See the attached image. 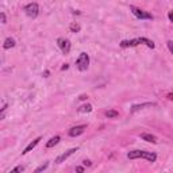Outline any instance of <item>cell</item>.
<instances>
[{
    "mask_svg": "<svg viewBox=\"0 0 173 173\" xmlns=\"http://www.w3.org/2000/svg\"><path fill=\"white\" fill-rule=\"evenodd\" d=\"M83 164L85 165V167H91V165H92V164H91V161H89V160H84V161H83Z\"/></svg>",
    "mask_w": 173,
    "mask_h": 173,
    "instance_id": "21",
    "label": "cell"
},
{
    "mask_svg": "<svg viewBox=\"0 0 173 173\" xmlns=\"http://www.w3.org/2000/svg\"><path fill=\"white\" fill-rule=\"evenodd\" d=\"M157 104L155 103H142V104H135V106H133L130 108V112H137V111H140V110H144V108H147V107H155Z\"/></svg>",
    "mask_w": 173,
    "mask_h": 173,
    "instance_id": "9",
    "label": "cell"
},
{
    "mask_svg": "<svg viewBox=\"0 0 173 173\" xmlns=\"http://www.w3.org/2000/svg\"><path fill=\"white\" fill-rule=\"evenodd\" d=\"M69 29H70V31H72V33H79L81 27H80V25H79V23H74V22H73V23H70Z\"/></svg>",
    "mask_w": 173,
    "mask_h": 173,
    "instance_id": "16",
    "label": "cell"
},
{
    "mask_svg": "<svg viewBox=\"0 0 173 173\" xmlns=\"http://www.w3.org/2000/svg\"><path fill=\"white\" fill-rule=\"evenodd\" d=\"M23 11H25L26 15L30 16V18H37L39 14V6L37 4V3H30V4H27L25 8H23Z\"/></svg>",
    "mask_w": 173,
    "mask_h": 173,
    "instance_id": "3",
    "label": "cell"
},
{
    "mask_svg": "<svg viewBox=\"0 0 173 173\" xmlns=\"http://www.w3.org/2000/svg\"><path fill=\"white\" fill-rule=\"evenodd\" d=\"M92 111V106L91 104H83L81 107H79V112H91Z\"/></svg>",
    "mask_w": 173,
    "mask_h": 173,
    "instance_id": "14",
    "label": "cell"
},
{
    "mask_svg": "<svg viewBox=\"0 0 173 173\" xmlns=\"http://www.w3.org/2000/svg\"><path fill=\"white\" fill-rule=\"evenodd\" d=\"M87 97H88V96H87V95H81V96L79 97V99H80V100H85V99H87Z\"/></svg>",
    "mask_w": 173,
    "mask_h": 173,
    "instance_id": "23",
    "label": "cell"
},
{
    "mask_svg": "<svg viewBox=\"0 0 173 173\" xmlns=\"http://www.w3.org/2000/svg\"><path fill=\"white\" fill-rule=\"evenodd\" d=\"M141 138L144 141H147V142H151V144H157V137L153 134H147V133H144L141 134Z\"/></svg>",
    "mask_w": 173,
    "mask_h": 173,
    "instance_id": "11",
    "label": "cell"
},
{
    "mask_svg": "<svg viewBox=\"0 0 173 173\" xmlns=\"http://www.w3.org/2000/svg\"><path fill=\"white\" fill-rule=\"evenodd\" d=\"M76 171H77V172H84V168H83V167H77Z\"/></svg>",
    "mask_w": 173,
    "mask_h": 173,
    "instance_id": "24",
    "label": "cell"
},
{
    "mask_svg": "<svg viewBox=\"0 0 173 173\" xmlns=\"http://www.w3.org/2000/svg\"><path fill=\"white\" fill-rule=\"evenodd\" d=\"M60 140H61V138H60V135H56V137L50 138V141H49V142H47V144H46V147H47V149H50V147L56 146V145H57V144H58V142H60Z\"/></svg>",
    "mask_w": 173,
    "mask_h": 173,
    "instance_id": "12",
    "label": "cell"
},
{
    "mask_svg": "<svg viewBox=\"0 0 173 173\" xmlns=\"http://www.w3.org/2000/svg\"><path fill=\"white\" fill-rule=\"evenodd\" d=\"M127 158L128 160H137V158H145L149 162H155L157 160V154L151 153V151H146V150H131L127 153Z\"/></svg>",
    "mask_w": 173,
    "mask_h": 173,
    "instance_id": "1",
    "label": "cell"
},
{
    "mask_svg": "<svg viewBox=\"0 0 173 173\" xmlns=\"http://www.w3.org/2000/svg\"><path fill=\"white\" fill-rule=\"evenodd\" d=\"M142 43V38H135V39H130V41H122L119 43L120 47L126 49V47H134V46H138Z\"/></svg>",
    "mask_w": 173,
    "mask_h": 173,
    "instance_id": "6",
    "label": "cell"
},
{
    "mask_svg": "<svg viewBox=\"0 0 173 173\" xmlns=\"http://www.w3.org/2000/svg\"><path fill=\"white\" fill-rule=\"evenodd\" d=\"M168 99L169 100H173V93H168Z\"/></svg>",
    "mask_w": 173,
    "mask_h": 173,
    "instance_id": "25",
    "label": "cell"
},
{
    "mask_svg": "<svg viewBox=\"0 0 173 173\" xmlns=\"http://www.w3.org/2000/svg\"><path fill=\"white\" fill-rule=\"evenodd\" d=\"M15 46V41H14L12 38H6V41H4V45H3V47L7 50V49H11V47H14Z\"/></svg>",
    "mask_w": 173,
    "mask_h": 173,
    "instance_id": "13",
    "label": "cell"
},
{
    "mask_svg": "<svg viewBox=\"0 0 173 173\" xmlns=\"http://www.w3.org/2000/svg\"><path fill=\"white\" fill-rule=\"evenodd\" d=\"M168 47H169V50H171V53L173 54V42L172 41H168Z\"/></svg>",
    "mask_w": 173,
    "mask_h": 173,
    "instance_id": "19",
    "label": "cell"
},
{
    "mask_svg": "<svg viewBox=\"0 0 173 173\" xmlns=\"http://www.w3.org/2000/svg\"><path fill=\"white\" fill-rule=\"evenodd\" d=\"M41 140H42V138H41V137L35 138V140H34V141L31 142V144H29V145H27V147H26L25 150L22 151V154H27V153H29V151H31L35 147V146H37V145H38V144H39V141H41Z\"/></svg>",
    "mask_w": 173,
    "mask_h": 173,
    "instance_id": "10",
    "label": "cell"
},
{
    "mask_svg": "<svg viewBox=\"0 0 173 173\" xmlns=\"http://www.w3.org/2000/svg\"><path fill=\"white\" fill-rule=\"evenodd\" d=\"M23 171H25V168H23V167H16V168H14L12 169V173H16V172H23Z\"/></svg>",
    "mask_w": 173,
    "mask_h": 173,
    "instance_id": "18",
    "label": "cell"
},
{
    "mask_svg": "<svg viewBox=\"0 0 173 173\" xmlns=\"http://www.w3.org/2000/svg\"><path fill=\"white\" fill-rule=\"evenodd\" d=\"M47 167H49V164H47V162H45V164H42V165H41V167H38V168L35 169V173H39V172L45 171V169H46Z\"/></svg>",
    "mask_w": 173,
    "mask_h": 173,
    "instance_id": "17",
    "label": "cell"
},
{
    "mask_svg": "<svg viewBox=\"0 0 173 173\" xmlns=\"http://www.w3.org/2000/svg\"><path fill=\"white\" fill-rule=\"evenodd\" d=\"M57 45L61 49V52L64 54H69L70 52V42L69 39H65V38H58L57 39Z\"/></svg>",
    "mask_w": 173,
    "mask_h": 173,
    "instance_id": "5",
    "label": "cell"
},
{
    "mask_svg": "<svg viewBox=\"0 0 173 173\" xmlns=\"http://www.w3.org/2000/svg\"><path fill=\"white\" fill-rule=\"evenodd\" d=\"M85 128H87V124H81V126H74V127H72L69 130V134L70 137H79V135H81L85 131Z\"/></svg>",
    "mask_w": 173,
    "mask_h": 173,
    "instance_id": "8",
    "label": "cell"
},
{
    "mask_svg": "<svg viewBox=\"0 0 173 173\" xmlns=\"http://www.w3.org/2000/svg\"><path fill=\"white\" fill-rule=\"evenodd\" d=\"M0 16H2V23H7V19H6V14L2 12L0 14Z\"/></svg>",
    "mask_w": 173,
    "mask_h": 173,
    "instance_id": "20",
    "label": "cell"
},
{
    "mask_svg": "<svg viewBox=\"0 0 173 173\" xmlns=\"http://www.w3.org/2000/svg\"><path fill=\"white\" fill-rule=\"evenodd\" d=\"M130 11L133 12L138 19H153V15H151V14L144 11V10L138 8V7H135V6H130Z\"/></svg>",
    "mask_w": 173,
    "mask_h": 173,
    "instance_id": "4",
    "label": "cell"
},
{
    "mask_svg": "<svg viewBox=\"0 0 173 173\" xmlns=\"http://www.w3.org/2000/svg\"><path fill=\"white\" fill-rule=\"evenodd\" d=\"M77 150H79L77 147H73V149H69V150L65 151V153H62L61 155H58V157H57V160H56V164H61V162H64L65 160H68V158H69L73 153H76Z\"/></svg>",
    "mask_w": 173,
    "mask_h": 173,
    "instance_id": "7",
    "label": "cell"
},
{
    "mask_svg": "<svg viewBox=\"0 0 173 173\" xmlns=\"http://www.w3.org/2000/svg\"><path fill=\"white\" fill-rule=\"evenodd\" d=\"M76 66L80 72H85L89 66V56L87 53H81L76 61Z\"/></svg>",
    "mask_w": 173,
    "mask_h": 173,
    "instance_id": "2",
    "label": "cell"
},
{
    "mask_svg": "<svg viewBox=\"0 0 173 173\" xmlns=\"http://www.w3.org/2000/svg\"><path fill=\"white\" fill-rule=\"evenodd\" d=\"M68 68H69V66H68V64H65V65H64L62 68H61V69H62V70H66V69H68Z\"/></svg>",
    "mask_w": 173,
    "mask_h": 173,
    "instance_id": "26",
    "label": "cell"
},
{
    "mask_svg": "<svg viewBox=\"0 0 173 173\" xmlns=\"http://www.w3.org/2000/svg\"><path fill=\"white\" fill-rule=\"evenodd\" d=\"M104 114H106L107 118H116V116H119V112H118V111H115V110H107Z\"/></svg>",
    "mask_w": 173,
    "mask_h": 173,
    "instance_id": "15",
    "label": "cell"
},
{
    "mask_svg": "<svg viewBox=\"0 0 173 173\" xmlns=\"http://www.w3.org/2000/svg\"><path fill=\"white\" fill-rule=\"evenodd\" d=\"M168 18H169V20H171V22H173V11H171L168 14Z\"/></svg>",
    "mask_w": 173,
    "mask_h": 173,
    "instance_id": "22",
    "label": "cell"
}]
</instances>
